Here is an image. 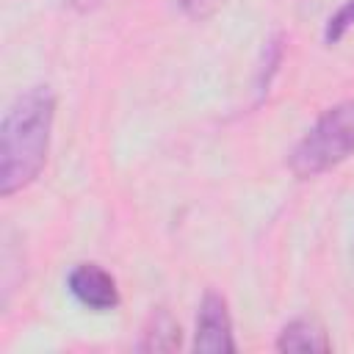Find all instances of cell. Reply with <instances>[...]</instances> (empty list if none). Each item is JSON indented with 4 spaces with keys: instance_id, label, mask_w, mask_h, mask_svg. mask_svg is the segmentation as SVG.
<instances>
[{
    "instance_id": "1",
    "label": "cell",
    "mask_w": 354,
    "mask_h": 354,
    "mask_svg": "<svg viewBox=\"0 0 354 354\" xmlns=\"http://www.w3.org/2000/svg\"><path fill=\"white\" fill-rule=\"evenodd\" d=\"M55 97L47 86L25 88L0 124V194L11 196L39 177L50 149Z\"/></svg>"
},
{
    "instance_id": "2",
    "label": "cell",
    "mask_w": 354,
    "mask_h": 354,
    "mask_svg": "<svg viewBox=\"0 0 354 354\" xmlns=\"http://www.w3.org/2000/svg\"><path fill=\"white\" fill-rule=\"evenodd\" d=\"M354 155V100L324 111L293 147L288 166L296 177H315Z\"/></svg>"
},
{
    "instance_id": "3",
    "label": "cell",
    "mask_w": 354,
    "mask_h": 354,
    "mask_svg": "<svg viewBox=\"0 0 354 354\" xmlns=\"http://www.w3.org/2000/svg\"><path fill=\"white\" fill-rule=\"evenodd\" d=\"M66 285H69V293L83 307H88L94 313H108V310H116V304H119L116 279L97 263L75 266L66 277Z\"/></svg>"
},
{
    "instance_id": "4",
    "label": "cell",
    "mask_w": 354,
    "mask_h": 354,
    "mask_svg": "<svg viewBox=\"0 0 354 354\" xmlns=\"http://www.w3.org/2000/svg\"><path fill=\"white\" fill-rule=\"evenodd\" d=\"M194 348L218 354V351H235L232 340V321L227 313V301L218 293H205L196 315V335H194Z\"/></svg>"
},
{
    "instance_id": "5",
    "label": "cell",
    "mask_w": 354,
    "mask_h": 354,
    "mask_svg": "<svg viewBox=\"0 0 354 354\" xmlns=\"http://www.w3.org/2000/svg\"><path fill=\"white\" fill-rule=\"evenodd\" d=\"M277 348L279 351H326L329 337L315 321L293 318L290 324L282 326V332L277 337Z\"/></svg>"
},
{
    "instance_id": "6",
    "label": "cell",
    "mask_w": 354,
    "mask_h": 354,
    "mask_svg": "<svg viewBox=\"0 0 354 354\" xmlns=\"http://www.w3.org/2000/svg\"><path fill=\"white\" fill-rule=\"evenodd\" d=\"M177 346H180V326H177V321L166 310L152 313L149 324L144 329V340L138 343V348H144V351H171Z\"/></svg>"
},
{
    "instance_id": "7",
    "label": "cell",
    "mask_w": 354,
    "mask_h": 354,
    "mask_svg": "<svg viewBox=\"0 0 354 354\" xmlns=\"http://www.w3.org/2000/svg\"><path fill=\"white\" fill-rule=\"evenodd\" d=\"M351 28H354V0H346V3L326 19L324 39H326L329 44H335V41H340Z\"/></svg>"
},
{
    "instance_id": "8",
    "label": "cell",
    "mask_w": 354,
    "mask_h": 354,
    "mask_svg": "<svg viewBox=\"0 0 354 354\" xmlns=\"http://www.w3.org/2000/svg\"><path fill=\"white\" fill-rule=\"evenodd\" d=\"M61 3L75 6V8H88V6H94V3H100V0H61Z\"/></svg>"
}]
</instances>
